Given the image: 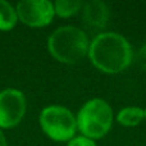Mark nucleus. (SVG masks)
Instances as JSON below:
<instances>
[{
  "instance_id": "obj_4",
  "label": "nucleus",
  "mask_w": 146,
  "mask_h": 146,
  "mask_svg": "<svg viewBox=\"0 0 146 146\" xmlns=\"http://www.w3.org/2000/svg\"><path fill=\"white\" fill-rule=\"evenodd\" d=\"M40 126L44 133L54 141H71L77 129V121L69 109L50 105L41 111Z\"/></svg>"
},
{
  "instance_id": "obj_12",
  "label": "nucleus",
  "mask_w": 146,
  "mask_h": 146,
  "mask_svg": "<svg viewBox=\"0 0 146 146\" xmlns=\"http://www.w3.org/2000/svg\"><path fill=\"white\" fill-rule=\"evenodd\" d=\"M137 64L146 71V45H144L137 53Z\"/></svg>"
},
{
  "instance_id": "obj_2",
  "label": "nucleus",
  "mask_w": 146,
  "mask_h": 146,
  "mask_svg": "<svg viewBox=\"0 0 146 146\" xmlns=\"http://www.w3.org/2000/svg\"><path fill=\"white\" fill-rule=\"evenodd\" d=\"M88 37L81 28L63 26L54 31L48 38V49L58 62L74 64L88 54Z\"/></svg>"
},
{
  "instance_id": "obj_3",
  "label": "nucleus",
  "mask_w": 146,
  "mask_h": 146,
  "mask_svg": "<svg viewBox=\"0 0 146 146\" xmlns=\"http://www.w3.org/2000/svg\"><path fill=\"white\" fill-rule=\"evenodd\" d=\"M77 128L87 139H101L113 123V110L103 99H91L83 104L77 115Z\"/></svg>"
},
{
  "instance_id": "obj_6",
  "label": "nucleus",
  "mask_w": 146,
  "mask_h": 146,
  "mask_svg": "<svg viewBox=\"0 0 146 146\" xmlns=\"http://www.w3.org/2000/svg\"><path fill=\"white\" fill-rule=\"evenodd\" d=\"M18 21L30 27H44L55 15L54 4L49 0H22L15 7Z\"/></svg>"
},
{
  "instance_id": "obj_8",
  "label": "nucleus",
  "mask_w": 146,
  "mask_h": 146,
  "mask_svg": "<svg viewBox=\"0 0 146 146\" xmlns=\"http://www.w3.org/2000/svg\"><path fill=\"white\" fill-rule=\"evenodd\" d=\"M18 22L17 12L12 4L0 0V31H10Z\"/></svg>"
},
{
  "instance_id": "obj_7",
  "label": "nucleus",
  "mask_w": 146,
  "mask_h": 146,
  "mask_svg": "<svg viewBox=\"0 0 146 146\" xmlns=\"http://www.w3.org/2000/svg\"><path fill=\"white\" fill-rule=\"evenodd\" d=\"M85 23L95 28H103L109 19V8L100 0H91L83 5Z\"/></svg>"
},
{
  "instance_id": "obj_14",
  "label": "nucleus",
  "mask_w": 146,
  "mask_h": 146,
  "mask_svg": "<svg viewBox=\"0 0 146 146\" xmlns=\"http://www.w3.org/2000/svg\"><path fill=\"white\" fill-rule=\"evenodd\" d=\"M144 111H145V119H146V109H145V110H144Z\"/></svg>"
},
{
  "instance_id": "obj_13",
  "label": "nucleus",
  "mask_w": 146,
  "mask_h": 146,
  "mask_svg": "<svg viewBox=\"0 0 146 146\" xmlns=\"http://www.w3.org/2000/svg\"><path fill=\"white\" fill-rule=\"evenodd\" d=\"M0 146H8L7 139H5V136H4V133H3L1 129H0Z\"/></svg>"
},
{
  "instance_id": "obj_5",
  "label": "nucleus",
  "mask_w": 146,
  "mask_h": 146,
  "mask_svg": "<svg viewBox=\"0 0 146 146\" xmlns=\"http://www.w3.org/2000/svg\"><path fill=\"white\" fill-rule=\"evenodd\" d=\"M26 96L17 88L0 91V129L18 126L26 114Z\"/></svg>"
},
{
  "instance_id": "obj_11",
  "label": "nucleus",
  "mask_w": 146,
  "mask_h": 146,
  "mask_svg": "<svg viewBox=\"0 0 146 146\" xmlns=\"http://www.w3.org/2000/svg\"><path fill=\"white\" fill-rule=\"evenodd\" d=\"M68 146H96V144L91 139H87L85 136H77L73 137L68 142Z\"/></svg>"
},
{
  "instance_id": "obj_10",
  "label": "nucleus",
  "mask_w": 146,
  "mask_h": 146,
  "mask_svg": "<svg viewBox=\"0 0 146 146\" xmlns=\"http://www.w3.org/2000/svg\"><path fill=\"white\" fill-rule=\"evenodd\" d=\"M82 3L80 0H58L54 3V10L55 14L62 18H67L76 14L82 8Z\"/></svg>"
},
{
  "instance_id": "obj_9",
  "label": "nucleus",
  "mask_w": 146,
  "mask_h": 146,
  "mask_svg": "<svg viewBox=\"0 0 146 146\" xmlns=\"http://www.w3.org/2000/svg\"><path fill=\"white\" fill-rule=\"evenodd\" d=\"M145 118V111L144 109L137 108V106H128V108L122 109L118 113V122L122 126L126 127H135L142 122Z\"/></svg>"
},
{
  "instance_id": "obj_1",
  "label": "nucleus",
  "mask_w": 146,
  "mask_h": 146,
  "mask_svg": "<svg viewBox=\"0 0 146 146\" xmlns=\"http://www.w3.org/2000/svg\"><path fill=\"white\" fill-rule=\"evenodd\" d=\"M88 56L101 72L119 73L131 64L133 51L126 37L115 32H104L90 44Z\"/></svg>"
}]
</instances>
